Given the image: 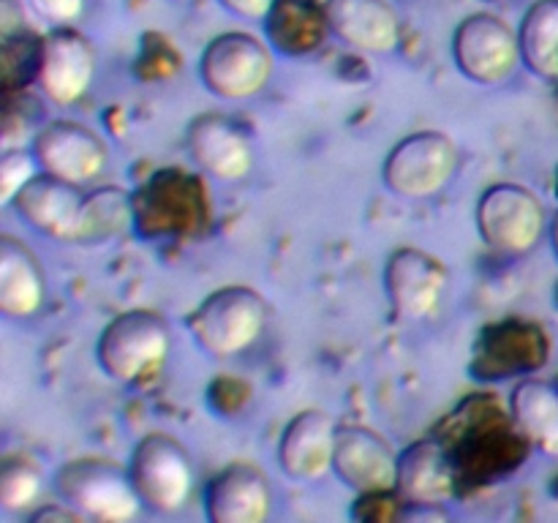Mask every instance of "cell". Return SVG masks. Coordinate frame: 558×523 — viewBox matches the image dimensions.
Returning <instances> with one entry per match:
<instances>
[{
	"label": "cell",
	"instance_id": "10",
	"mask_svg": "<svg viewBox=\"0 0 558 523\" xmlns=\"http://www.w3.org/2000/svg\"><path fill=\"white\" fill-rule=\"evenodd\" d=\"M33 156L41 172L85 185L109 163V147L101 136L76 120H52L33 136Z\"/></svg>",
	"mask_w": 558,
	"mask_h": 523
},
{
	"label": "cell",
	"instance_id": "25",
	"mask_svg": "<svg viewBox=\"0 0 558 523\" xmlns=\"http://www.w3.org/2000/svg\"><path fill=\"white\" fill-rule=\"evenodd\" d=\"M25 3L38 20L49 22L52 27L71 25L85 11V0H25Z\"/></svg>",
	"mask_w": 558,
	"mask_h": 523
},
{
	"label": "cell",
	"instance_id": "11",
	"mask_svg": "<svg viewBox=\"0 0 558 523\" xmlns=\"http://www.w3.org/2000/svg\"><path fill=\"white\" fill-rule=\"evenodd\" d=\"M332 472L360 496L396 494L398 452L365 425H338Z\"/></svg>",
	"mask_w": 558,
	"mask_h": 523
},
{
	"label": "cell",
	"instance_id": "21",
	"mask_svg": "<svg viewBox=\"0 0 558 523\" xmlns=\"http://www.w3.org/2000/svg\"><path fill=\"white\" fill-rule=\"evenodd\" d=\"M521 58L532 74L558 80V0H534L518 27Z\"/></svg>",
	"mask_w": 558,
	"mask_h": 523
},
{
	"label": "cell",
	"instance_id": "4",
	"mask_svg": "<svg viewBox=\"0 0 558 523\" xmlns=\"http://www.w3.org/2000/svg\"><path fill=\"white\" fill-rule=\"evenodd\" d=\"M276 60L270 47L248 31L218 33L199 58V80L216 98L245 101L259 96L270 82Z\"/></svg>",
	"mask_w": 558,
	"mask_h": 523
},
{
	"label": "cell",
	"instance_id": "22",
	"mask_svg": "<svg viewBox=\"0 0 558 523\" xmlns=\"http://www.w3.org/2000/svg\"><path fill=\"white\" fill-rule=\"evenodd\" d=\"M131 199L123 188H101L87 194L85 216H82L80 243L112 240L129 229Z\"/></svg>",
	"mask_w": 558,
	"mask_h": 523
},
{
	"label": "cell",
	"instance_id": "27",
	"mask_svg": "<svg viewBox=\"0 0 558 523\" xmlns=\"http://www.w3.org/2000/svg\"><path fill=\"white\" fill-rule=\"evenodd\" d=\"M49 521L65 523V521H85V518H82L74 507L65 504V501H54V504L44 507V510H36L31 515V523H49Z\"/></svg>",
	"mask_w": 558,
	"mask_h": 523
},
{
	"label": "cell",
	"instance_id": "26",
	"mask_svg": "<svg viewBox=\"0 0 558 523\" xmlns=\"http://www.w3.org/2000/svg\"><path fill=\"white\" fill-rule=\"evenodd\" d=\"M218 3L243 20H267L278 0H218Z\"/></svg>",
	"mask_w": 558,
	"mask_h": 523
},
{
	"label": "cell",
	"instance_id": "8",
	"mask_svg": "<svg viewBox=\"0 0 558 523\" xmlns=\"http://www.w3.org/2000/svg\"><path fill=\"white\" fill-rule=\"evenodd\" d=\"M452 60L458 71L480 85H501L521 65V41L507 20L477 11L452 33Z\"/></svg>",
	"mask_w": 558,
	"mask_h": 523
},
{
	"label": "cell",
	"instance_id": "14",
	"mask_svg": "<svg viewBox=\"0 0 558 523\" xmlns=\"http://www.w3.org/2000/svg\"><path fill=\"white\" fill-rule=\"evenodd\" d=\"M338 423L322 409H303L294 414L278 439V466L298 483L322 479L332 472Z\"/></svg>",
	"mask_w": 558,
	"mask_h": 523
},
{
	"label": "cell",
	"instance_id": "16",
	"mask_svg": "<svg viewBox=\"0 0 558 523\" xmlns=\"http://www.w3.org/2000/svg\"><path fill=\"white\" fill-rule=\"evenodd\" d=\"M270 510V479L254 463H229L205 488V515L210 523H262Z\"/></svg>",
	"mask_w": 558,
	"mask_h": 523
},
{
	"label": "cell",
	"instance_id": "24",
	"mask_svg": "<svg viewBox=\"0 0 558 523\" xmlns=\"http://www.w3.org/2000/svg\"><path fill=\"white\" fill-rule=\"evenodd\" d=\"M38 172H41V167H38L33 150L9 147V150L0 156V205L11 207L16 194H20Z\"/></svg>",
	"mask_w": 558,
	"mask_h": 523
},
{
	"label": "cell",
	"instance_id": "9",
	"mask_svg": "<svg viewBox=\"0 0 558 523\" xmlns=\"http://www.w3.org/2000/svg\"><path fill=\"white\" fill-rule=\"evenodd\" d=\"M96 76V49L85 33L71 25L52 27L38 41L36 85L52 104H76Z\"/></svg>",
	"mask_w": 558,
	"mask_h": 523
},
{
	"label": "cell",
	"instance_id": "12",
	"mask_svg": "<svg viewBox=\"0 0 558 523\" xmlns=\"http://www.w3.org/2000/svg\"><path fill=\"white\" fill-rule=\"evenodd\" d=\"M447 289V267L439 256L401 245L387 256L385 292L403 319H425L439 308Z\"/></svg>",
	"mask_w": 558,
	"mask_h": 523
},
{
	"label": "cell",
	"instance_id": "28",
	"mask_svg": "<svg viewBox=\"0 0 558 523\" xmlns=\"http://www.w3.org/2000/svg\"><path fill=\"white\" fill-rule=\"evenodd\" d=\"M550 243H554V251H556V256H558V210H556L554 221H550Z\"/></svg>",
	"mask_w": 558,
	"mask_h": 523
},
{
	"label": "cell",
	"instance_id": "13",
	"mask_svg": "<svg viewBox=\"0 0 558 523\" xmlns=\"http://www.w3.org/2000/svg\"><path fill=\"white\" fill-rule=\"evenodd\" d=\"M85 199L80 185L60 180L54 174L38 172L11 202L16 212L38 232L63 243H80Z\"/></svg>",
	"mask_w": 558,
	"mask_h": 523
},
{
	"label": "cell",
	"instance_id": "23",
	"mask_svg": "<svg viewBox=\"0 0 558 523\" xmlns=\"http://www.w3.org/2000/svg\"><path fill=\"white\" fill-rule=\"evenodd\" d=\"M41 469L22 455L5 458L0 466V507L5 512H22L36 504L41 494Z\"/></svg>",
	"mask_w": 558,
	"mask_h": 523
},
{
	"label": "cell",
	"instance_id": "2",
	"mask_svg": "<svg viewBox=\"0 0 558 523\" xmlns=\"http://www.w3.org/2000/svg\"><path fill=\"white\" fill-rule=\"evenodd\" d=\"M169 352V327L150 308H131L112 316L96 341V360L109 379L136 385L163 365Z\"/></svg>",
	"mask_w": 558,
	"mask_h": 523
},
{
	"label": "cell",
	"instance_id": "17",
	"mask_svg": "<svg viewBox=\"0 0 558 523\" xmlns=\"http://www.w3.org/2000/svg\"><path fill=\"white\" fill-rule=\"evenodd\" d=\"M327 31L365 54H387L401 44V20L387 0H327Z\"/></svg>",
	"mask_w": 558,
	"mask_h": 523
},
{
	"label": "cell",
	"instance_id": "29",
	"mask_svg": "<svg viewBox=\"0 0 558 523\" xmlns=\"http://www.w3.org/2000/svg\"><path fill=\"white\" fill-rule=\"evenodd\" d=\"M311 3H319V5H325V3H327V0H311Z\"/></svg>",
	"mask_w": 558,
	"mask_h": 523
},
{
	"label": "cell",
	"instance_id": "1",
	"mask_svg": "<svg viewBox=\"0 0 558 523\" xmlns=\"http://www.w3.org/2000/svg\"><path fill=\"white\" fill-rule=\"evenodd\" d=\"M267 325V300L245 283H229L207 294L189 314L185 327L210 357H234L259 341Z\"/></svg>",
	"mask_w": 558,
	"mask_h": 523
},
{
	"label": "cell",
	"instance_id": "3",
	"mask_svg": "<svg viewBox=\"0 0 558 523\" xmlns=\"http://www.w3.org/2000/svg\"><path fill=\"white\" fill-rule=\"evenodd\" d=\"M54 494L85 521L125 523L142 507L129 466L107 458H74L63 463L54 474Z\"/></svg>",
	"mask_w": 558,
	"mask_h": 523
},
{
	"label": "cell",
	"instance_id": "6",
	"mask_svg": "<svg viewBox=\"0 0 558 523\" xmlns=\"http://www.w3.org/2000/svg\"><path fill=\"white\" fill-rule=\"evenodd\" d=\"M461 163L458 145L441 131H414L390 147L381 163L387 191L403 199H428L439 194Z\"/></svg>",
	"mask_w": 558,
	"mask_h": 523
},
{
	"label": "cell",
	"instance_id": "7",
	"mask_svg": "<svg viewBox=\"0 0 558 523\" xmlns=\"http://www.w3.org/2000/svg\"><path fill=\"white\" fill-rule=\"evenodd\" d=\"M545 221V205L526 185L496 183L477 202L480 238L499 254L521 256L537 248Z\"/></svg>",
	"mask_w": 558,
	"mask_h": 523
},
{
	"label": "cell",
	"instance_id": "15",
	"mask_svg": "<svg viewBox=\"0 0 558 523\" xmlns=\"http://www.w3.org/2000/svg\"><path fill=\"white\" fill-rule=\"evenodd\" d=\"M185 145L196 167L221 183L243 180L254 167V147L248 136L240 125L218 112H205L191 120Z\"/></svg>",
	"mask_w": 558,
	"mask_h": 523
},
{
	"label": "cell",
	"instance_id": "19",
	"mask_svg": "<svg viewBox=\"0 0 558 523\" xmlns=\"http://www.w3.org/2000/svg\"><path fill=\"white\" fill-rule=\"evenodd\" d=\"M47 294V281L36 254L5 234L0 240V311L11 319H27L36 314Z\"/></svg>",
	"mask_w": 558,
	"mask_h": 523
},
{
	"label": "cell",
	"instance_id": "18",
	"mask_svg": "<svg viewBox=\"0 0 558 523\" xmlns=\"http://www.w3.org/2000/svg\"><path fill=\"white\" fill-rule=\"evenodd\" d=\"M456 490V472L445 447L423 439L398 452L396 494L403 504H445Z\"/></svg>",
	"mask_w": 558,
	"mask_h": 523
},
{
	"label": "cell",
	"instance_id": "20",
	"mask_svg": "<svg viewBox=\"0 0 558 523\" xmlns=\"http://www.w3.org/2000/svg\"><path fill=\"white\" fill-rule=\"evenodd\" d=\"M510 414L534 447L558 458V385L543 379L518 381L510 392Z\"/></svg>",
	"mask_w": 558,
	"mask_h": 523
},
{
	"label": "cell",
	"instance_id": "5",
	"mask_svg": "<svg viewBox=\"0 0 558 523\" xmlns=\"http://www.w3.org/2000/svg\"><path fill=\"white\" fill-rule=\"evenodd\" d=\"M129 474L142 507L172 515L183 510L194 490V463L189 450L163 430L142 436L129 458Z\"/></svg>",
	"mask_w": 558,
	"mask_h": 523
}]
</instances>
